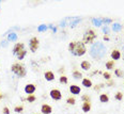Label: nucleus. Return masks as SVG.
<instances>
[{
    "mask_svg": "<svg viewBox=\"0 0 124 114\" xmlns=\"http://www.w3.org/2000/svg\"><path fill=\"white\" fill-rule=\"evenodd\" d=\"M81 109H82V111H84L85 113L90 112V110H91V102H89V101H84Z\"/></svg>",
    "mask_w": 124,
    "mask_h": 114,
    "instance_id": "nucleus-13",
    "label": "nucleus"
},
{
    "mask_svg": "<svg viewBox=\"0 0 124 114\" xmlns=\"http://www.w3.org/2000/svg\"><path fill=\"white\" fill-rule=\"evenodd\" d=\"M26 54H27V50H26V49H25V50L23 51V52H20V53L18 54V56H16V57H17V59H18L19 61H22L23 59L25 58V56H26Z\"/></svg>",
    "mask_w": 124,
    "mask_h": 114,
    "instance_id": "nucleus-19",
    "label": "nucleus"
},
{
    "mask_svg": "<svg viewBox=\"0 0 124 114\" xmlns=\"http://www.w3.org/2000/svg\"><path fill=\"white\" fill-rule=\"evenodd\" d=\"M123 58H124V57H123Z\"/></svg>",
    "mask_w": 124,
    "mask_h": 114,
    "instance_id": "nucleus-37",
    "label": "nucleus"
},
{
    "mask_svg": "<svg viewBox=\"0 0 124 114\" xmlns=\"http://www.w3.org/2000/svg\"><path fill=\"white\" fill-rule=\"evenodd\" d=\"M2 112H3V114H10V109L8 107H4L3 110H2Z\"/></svg>",
    "mask_w": 124,
    "mask_h": 114,
    "instance_id": "nucleus-31",
    "label": "nucleus"
},
{
    "mask_svg": "<svg viewBox=\"0 0 124 114\" xmlns=\"http://www.w3.org/2000/svg\"><path fill=\"white\" fill-rule=\"evenodd\" d=\"M96 33L94 32V30L90 29V30H87L84 34V37H82V43L86 45V44H93L96 38Z\"/></svg>",
    "mask_w": 124,
    "mask_h": 114,
    "instance_id": "nucleus-4",
    "label": "nucleus"
},
{
    "mask_svg": "<svg viewBox=\"0 0 124 114\" xmlns=\"http://www.w3.org/2000/svg\"><path fill=\"white\" fill-rule=\"evenodd\" d=\"M120 29H121V25H119V24L113 25V31H119Z\"/></svg>",
    "mask_w": 124,
    "mask_h": 114,
    "instance_id": "nucleus-29",
    "label": "nucleus"
},
{
    "mask_svg": "<svg viewBox=\"0 0 124 114\" xmlns=\"http://www.w3.org/2000/svg\"><path fill=\"white\" fill-rule=\"evenodd\" d=\"M49 95H50V97L53 98L54 100H60L61 98H62L61 92H60L59 90H57V89L51 90V91H50V93H49Z\"/></svg>",
    "mask_w": 124,
    "mask_h": 114,
    "instance_id": "nucleus-7",
    "label": "nucleus"
},
{
    "mask_svg": "<svg viewBox=\"0 0 124 114\" xmlns=\"http://www.w3.org/2000/svg\"><path fill=\"white\" fill-rule=\"evenodd\" d=\"M82 85L85 87H91L92 86V81L89 78H84L82 79Z\"/></svg>",
    "mask_w": 124,
    "mask_h": 114,
    "instance_id": "nucleus-16",
    "label": "nucleus"
},
{
    "mask_svg": "<svg viewBox=\"0 0 124 114\" xmlns=\"http://www.w3.org/2000/svg\"><path fill=\"white\" fill-rule=\"evenodd\" d=\"M41 112L43 114H50L53 112V108H51V106L47 105V103H44L42 107H41Z\"/></svg>",
    "mask_w": 124,
    "mask_h": 114,
    "instance_id": "nucleus-9",
    "label": "nucleus"
},
{
    "mask_svg": "<svg viewBox=\"0 0 124 114\" xmlns=\"http://www.w3.org/2000/svg\"><path fill=\"white\" fill-rule=\"evenodd\" d=\"M80 67L84 71H89L90 68H91V64H90V62L88 61H82L80 63Z\"/></svg>",
    "mask_w": 124,
    "mask_h": 114,
    "instance_id": "nucleus-15",
    "label": "nucleus"
},
{
    "mask_svg": "<svg viewBox=\"0 0 124 114\" xmlns=\"http://www.w3.org/2000/svg\"><path fill=\"white\" fill-rule=\"evenodd\" d=\"M73 77L75 79H81L82 78V74L79 71H73Z\"/></svg>",
    "mask_w": 124,
    "mask_h": 114,
    "instance_id": "nucleus-17",
    "label": "nucleus"
},
{
    "mask_svg": "<svg viewBox=\"0 0 124 114\" xmlns=\"http://www.w3.org/2000/svg\"><path fill=\"white\" fill-rule=\"evenodd\" d=\"M2 98H3V96H2V95H1V94H0V100H1V99H2Z\"/></svg>",
    "mask_w": 124,
    "mask_h": 114,
    "instance_id": "nucleus-36",
    "label": "nucleus"
},
{
    "mask_svg": "<svg viewBox=\"0 0 124 114\" xmlns=\"http://www.w3.org/2000/svg\"><path fill=\"white\" fill-rule=\"evenodd\" d=\"M25 50V45L24 43L19 42V43H16L14 45V47H13V53L15 54V56H18L20 52H23V51Z\"/></svg>",
    "mask_w": 124,
    "mask_h": 114,
    "instance_id": "nucleus-6",
    "label": "nucleus"
},
{
    "mask_svg": "<svg viewBox=\"0 0 124 114\" xmlns=\"http://www.w3.org/2000/svg\"><path fill=\"white\" fill-rule=\"evenodd\" d=\"M39 46H40V41H39L38 37H32L29 42V48L31 50V52H35V51L39 49Z\"/></svg>",
    "mask_w": 124,
    "mask_h": 114,
    "instance_id": "nucleus-5",
    "label": "nucleus"
},
{
    "mask_svg": "<svg viewBox=\"0 0 124 114\" xmlns=\"http://www.w3.org/2000/svg\"><path fill=\"white\" fill-rule=\"evenodd\" d=\"M14 111L16 113H22L23 111H24V107H23V106H17V107L14 108Z\"/></svg>",
    "mask_w": 124,
    "mask_h": 114,
    "instance_id": "nucleus-23",
    "label": "nucleus"
},
{
    "mask_svg": "<svg viewBox=\"0 0 124 114\" xmlns=\"http://www.w3.org/2000/svg\"><path fill=\"white\" fill-rule=\"evenodd\" d=\"M44 77H45V79L47 80V81H53V80L55 79V74H54L53 71H45Z\"/></svg>",
    "mask_w": 124,
    "mask_h": 114,
    "instance_id": "nucleus-12",
    "label": "nucleus"
},
{
    "mask_svg": "<svg viewBox=\"0 0 124 114\" xmlns=\"http://www.w3.org/2000/svg\"><path fill=\"white\" fill-rule=\"evenodd\" d=\"M75 102H76V100H75L74 97H69L68 99H66V103H69V105H75Z\"/></svg>",
    "mask_w": 124,
    "mask_h": 114,
    "instance_id": "nucleus-22",
    "label": "nucleus"
},
{
    "mask_svg": "<svg viewBox=\"0 0 124 114\" xmlns=\"http://www.w3.org/2000/svg\"><path fill=\"white\" fill-rule=\"evenodd\" d=\"M106 85H107V86H111V85H115V82L110 79V80H108V82H107V84Z\"/></svg>",
    "mask_w": 124,
    "mask_h": 114,
    "instance_id": "nucleus-33",
    "label": "nucleus"
},
{
    "mask_svg": "<svg viewBox=\"0 0 124 114\" xmlns=\"http://www.w3.org/2000/svg\"><path fill=\"white\" fill-rule=\"evenodd\" d=\"M103 76H104V78L107 79V80H110V79H111V75H110L109 72H107V71L104 72V74H103Z\"/></svg>",
    "mask_w": 124,
    "mask_h": 114,
    "instance_id": "nucleus-27",
    "label": "nucleus"
},
{
    "mask_svg": "<svg viewBox=\"0 0 124 114\" xmlns=\"http://www.w3.org/2000/svg\"><path fill=\"white\" fill-rule=\"evenodd\" d=\"M100 101L103 102V103H107L108 101H109L108 94H106V93H102V94L100 95Z\"/></svg>",
    "mask_w": 124,
    "mask_h": 114,
    "instance_id": "nucleus-14",
    "label": "nucleus"
},
{
    "mask_svg": "<svg viewBox=\"0 0 124 114\" xmlns=\"http://www.w3.org/2000/svg\"><path fill=\"white\" fill-rule=\"evenodd\" d=\"M90 54L93 59L100 60V59L104 58V56L106 54V47L100 42L93 44L91 49H90Z\"/></svg>",
    "mask_w": 124,
    "mask_h": 114,
    "instance_id": "nucleus-2",
    "label": "nucleus"
},
{
    "mask_svg": "<svg viewBox=\"0 0 124 114\" xmlns=\"http://www.w3.org/2000/svg\"><path fill=\"white\" fill-rule=\"evenodd\" d=\"M115 67V61H108L106 63V68L107 69H113Z\"/></svg>",
    "mask_w": 124,
    "mask_h": 114,
    "instance_id": "nucleus-18",
    "label": "nucleus"
},
{
    "mask_svg": "<svg viewBox=\"0 0 124 114\" xmlns=\"http://www.w3.org/2000/svg\"><path fill=\"white\" fill-rule=\"evenodd\" d=\"M43 30H46V26H44V25L40 26V28H39V31H43Z\"/></svg>",
    "mask_w": 124,
    "mask_h": 114,
    "instance_id": "nucleus-34",
    "label": "nucleus"
},
{
    "mask_svg": "<svg viewBox=\"0 0 124 114\" xmlns=\"http://www.w3.org/2000/svg\"><path fill=\"white\" fill-rule=\"evenodd\" d=\"M35 100H37V97H35L34 95H28V97H27L28 102H34Z\"/></svg>",
    "mask_w": 124,
    "mask_h": 114,
    "instance_id": "nucleus-20",
    "label": "nucleus"
},
{
    "mask_svg": "<svg viewBox=\"0 0 124 114\" xmlns=\"http://www.w3.org/2000/svg\"><path fill=\"white\" fill-rule=\"evenodd\" d=\"M81 99H82V101H89L90 102V97L88 96V95H82V97H81Z\"/></svg>",
    "mask_w": 124,
    "mask_h": 114,
    "instance_id": "nucleus-28",
    "label": "nucleus"
},
{
    "mask_svg": "<svg viewBox=\"0 0 124 114\" xmlns=\"http://www.w3.org/2000/svg\"><path fill=\"white\" fill-rule=\"evenodd\" d=\"M103 86H104V84H99V85H95V86H94V90H95V91H100V90L102 89Z\"/></svg>",
    "mask_w": 124,
    "mask_h": 114,
    "instance_id": "nucleus-32",
    "label": "nucleus"
},
{
    "mask_svg": "<svg viewBox=\"0 0 124 114\" xmlns=\"http://www.w3.org/2000/svg\"><path fill=\"white\" fill-rule=\"evenodd\" d=\"M35 90H37V86H35L34 84H32V83H29V84H27L25 86V92L27 93V94H29V95H32L33 93L35 92Z\"/></svg>",
    "mask_w": 124,
    "mask_h": 114,
    "instance_id": "nucleus-8",
    "label": "nucleus"
},
{
    "mask_svg": "<svg viewBox=\"0 0 124 114\" xmlns=\"http://www.w3.org/2000/svg\"><path fill=\"white\" fill-rule=\"evenodd\" d=\"M104 40H105V41H108V40H109V37H108L107 35H106V36L104 35Z\"/></svg>",
    "mask_w": 124,
    "mask_h": 114,
    "instance_id": "nucleus-35",
    "label": "nucleus"
},
{
    "mask_svg": "<svg viewBox=\"0 0 124 114\" xmlns=\"http://www.w3.org/2000/svg\"><path fill=\"white\" fill-rule=\"evenodd\" d=\"M60 83H63V84H66L68 83V77L66 76H60V79H59Z\"/></svg>",
    "mask_w": 124,
    "mask_h": 114,
    "instance_id": "nucleus-21",
    "label": "nucleus"
},
{
    "mask_svg": "<svg viewBox=\"0 0 124 114\" xmlns=\"http://www.w3.org/2000/svg\"><path fill=\"white\" fill-rule=\"evenodd\" d=\"M116 99L117 100H122L123 99V93L122 92H117V94H116Z\"/></svg>",
    "mask_w": 124,
    "mask_h": 114,
    "instance_id": "nucleus-24",
    "label": "nucleus"
},
{
    "mask_svg": "<svg viewBox=\"0 0 124 114\" xmlns=\"http://www.w3.org/2000/svg\"><path fill=\"white\" fill-rule=\"evenodd\" d=\"M115 74L117 77H122L123 76V71L121 69H115Z\"/></svg>",
    "mask_w": 124,
    "mask_h": 114,
    "instance_id": "nucleus-26",
    "label": "nucleus"
},
{
    "mask_svg": "<svg viewBox=\"0 0 124 114\" xmlns=\"http://www.w3.org/2000/svg\"><path fill=\"white\" fill-rule=\"evenodd\" d=\"M111 58L112 60H120L121 59V52L118 49H113L111 51Z\"/></svg>",
    "mask_w": 124,
    "mask_h": 114,
    "instance_id": "nucleus-11",
    "label": "nucleus"
},
{
    "mask_svg": "<svg viewBox=\"0 0 124 114\" xmlns=\"http://www.w3.org/2000/svg\"><path fill=\"white\" fill-rule=\"evenodd\" d=\"M11 71L14 72L16 76H18L19 78H23V77L26 76L27 74V71H26V67L23 65L19 62H16V63H13L11 66Z\"/></svg>",
    "mask_w": 124,
    "mask_h": 114,
    "instance_id": "nucleus-3",
    "label": "nucleus"
},
{
    "mask_svg": "<svg viewBox=\"0 0 124 114\" xmlns=\"http://www.w3.org/2000/svg\"><path fill=\"white\" fill-rule=\"evenodd\" d=\"M92 21H93V24H94V25H96V26H97V27H100V26H101V24H102V20L93 19V20H92Z\"/></svg>",
    "mask_w": 124,
    "mask_h": 114,
    "instance_id": "nucleus-30",
    "label": "nucleus"
},
{
    "mask_svg": "<svg viewBox=\"0 0 124 114\" xmlns=\"http://www.w3.org/2000/svg\"><path fill=\"white\" fill-rule=\"evenodd\" d=\"M69 50L72 54H74V56H76V57H81L87 52L86 45H85L82 42H79V41L70 43L69 44Z\"/></svg>",
    "mask_w": 124,
    "mask_h": 114,
    "instance_id": "nucleus-1",
    "label": "nucleus"
},
{
    "mask_svg": "<svg viewBox=\"0 0 124 114\" xmlns=\"http://www.w3.org/2000/svg\"><path fill=\"white\" fill-rule=\"evenodd\" d=\"M16 38H17V35L15 34V33L9 34V41H16Z\"/></svg>",
    "mask_w": 124,
    "mask_h": 114,
    "instance_id": "nucleus-25",
    "label": "nucleus"
},
{
    "mask_svg": "<svg viewBox=\"0 0 124 114\" xmlns=\"http://www.w3.org/2000/svg\"><path fill=\"white\" fill-rule=\"evenodd\" d=\"M70 92H71L73 95H77V94H79V93L81 92V89L78 86V85L73 84V85L70 86Z\"/></svg>",
    "mask_w": 124,
    "mask_h": 114,
    "instance_id": "nucleus-10",
    "label": "nucleus"
}]
</instances>
